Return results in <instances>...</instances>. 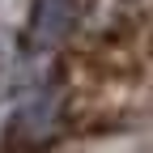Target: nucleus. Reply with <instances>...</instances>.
I'll use <instances>...</instances> for the list:
<instances>
[{
    "instance_id": "nucleus-1",
    "label": "nucleus",
    "mask_w": 153,
    "mask_h": 153,
    "mask_svg": "<svg viewBox=\"0 0 153 153\" xmlns=\"http://www.w3.org/2000/svg\"><path fill=\"white\" fill-rule=\"evenodd\" d=\"M76 9H81V0H34L30 4V22H26L30 47H55L72 30Z\"/></svg>"
}]
</instances>
